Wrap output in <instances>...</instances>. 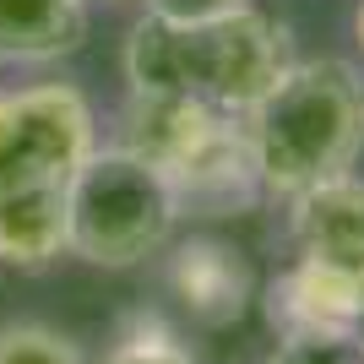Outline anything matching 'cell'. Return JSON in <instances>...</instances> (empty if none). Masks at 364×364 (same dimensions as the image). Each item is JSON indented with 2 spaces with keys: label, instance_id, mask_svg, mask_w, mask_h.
I'll return each mask as SVG.
<instances>
[{
  "label": "cell",
  "instance_id": "6da1fadb",
  "mask_svg": "<svg viewBox=\"0 0 364 364\" xmlns=\"http://www.w3.org/2000/svg\"><path fill=\"white\" fill-rule=\"evenodd\" d=\"M299 60L294 28L267 6H240L228 16H180L147 11L125 38L120 71L131 92H180L223 114H250Z\"/></svg>",
  "mask_w": 364,
  "mask_h": 364
},
{
  "label": "cell",
  "instance_id": "7a4b0ae2",
  "mask_svg": "<svg viewBox=\"0 0 364 364\" xmlns=\"http://www.w3.org/2000/svg\"><path fill=\"white\" fill-rule=\"evenodd\" d=\"M267 201H294L353 174L364 158V65L343 55L294 60V71L245 114Z\"/></svg>",
  "mask_w": 364,
  "mask_h": 364
},
{
  "label": "cell",
  "instance_id": "3957f363",
  "mask_svg": "<svg viewBox=\"0 0 364 364\" xmlns=\"http://www.w3.org/2000/svg\"><path fill=\"white\" fill-rule=\"evenodd\" d=\"M109 141L164 174L180 218H245L267 201L245 114H223L180 92H125Z\"/></svg>",
  "mask_w": 364,
  "mask_h": 364
},
{
  "label": "cell",
  "instance_id": "277c9868",
  "mask_svg": "<svg viewBox=\"0 0 364 364\" xmlns=\"http://www.w3.org/2000/svg\"><path fill=\"white\" fill-rule=\"evenodd\" d=\"M65 196H71V256L82 267L131 272L174 245L180 201L168 180L114 141L92 147V158L71 174Z\"/></svg>",
  "mask_w": 364,
  "mask_h": 364
},
{
  "label": "cell",
  "instance_id": "5b68a950",
  "mask_svg": "<svg viewBox=\"0 0 364 364\" xmlns=\"http://www.w3.org/2000/svg\"><path fill=\"white\" fill-rule=\"evenodd\" d=\"M98 141V114L76 82L0 87V191L71 185Z\"/></svg>",
  "mask_w": 364,
  "mask_h": 364
},
{
  "label": "cell",
  "instance_id": "8992f818",
  "mask_svg": "<svg viewBox=\"0 0 364 364\" xmlns=\"http://www.w3.org/2000/svg\"><path fill=\"white\" fill-rule=\"evenodd\" d=\"M364 316V261L294 250L267 283V321L277 337L294 332H353Z\"/></svg>",
  "mask_w": 364,
  "mask_h": 364
},
{
  "label": "cell",
  "instance_id": "52a82bcc",
  "mask_svg": "<svg viewBox=\"0 0 364 364\" xmlns=\"http://www.w3.org/2000/svg\"><path fill=\"white\" fill-rule=\"evenodd\" d=\"M164 289L196 326H228L256 294L250 261L218 234H191L164 250Z\"/></svg>",
  "mask_w": 364,
  "mask_h": 364
},
{
  "label": "cell",
  "instance_id": "ba28073f",
  "mask_svg": "<svg viewBox=\"0 0 364 364\" xmlns=\"http://www.w3.org/2000/svg\"><path fill=\"white\" fill-rule=\"evenodd\" d=\"M71 256V196L65 185H16L0 191V267L44 272Z\"/></svg>",
  "mask_w": 364,
  "mask_h": 364
},
{
  "label": "cell",
  "instance_id": "9c48e42d",
  "mask_svg": "<svg viewBox=\"0 0 364 364\" xmlns=\"http://www.w3.org/2000/svg\"><path fill=\"white\" fill-rule=\"evenodd\" d=\"M283 213H289L294 250L364 261V180L359 174H337V180L283 201Z\"/></svg>",
  "mask_w": 364,
  "mask_h": 364
},
{
  "label": "cell",
  "instance_id": "30bf717a",
  "mask_svg": "<svg viewBox=\"0 0 364 364\" xmlns=\"http://www.w3.org/2000/svg\"><path fill=\"white\" fill-rule=\"evenodd\" d=\"M87 38V0H0V65H55Z\"/></svg>",
  "mask_w": 364,
  "mask_h": 364
},
{
  "label": "cell",
  "instance_id": "8fae6325",
  "mask_svg": "<svg viewBox=\"0 0 364 364\" xmlns=\"http://www.w3.org/2000/svg\"><path fill=\"white\" fill-rule=\"evenodd\" d=\"M92 364H201V359L191 353V343H185L158 310H136V316L120 321L114 343Z\"/></svg>",
  "mask_w": 364,
  "mask_h": 364
},
{
  "label": "cell",
  "instance_id": "7c38bea8",
  "mask_svg": "<svg viewBox=\"0 0 364 364\" xmlns=\"http://www.w3.org/2000/svg\"><path fill=\"white\" fill-rule=\"evenodd\" d=\"M0 364H87L82 343L44 321H6L0 326Z\"/></svg>",
  "mask_w": 364,
  "mask_h": 364
},
{
  "label": "cell",
  "instance_id": "4fadbf2b",
  "mask_svg": "<svg viewBox=\"0 0 364 364\" xmlns=\"http://www.w3.org/2000/svg\"><path fill=\"white\" fill-rule=\"evenodd\" d=\"M261 364H364V343L353 332H294Z\"/></svg>",
  "mask_w": 364,
  "mask_h": 364
},
{
  "label": "cell",
  "instance_id": "5bb4252c",
  "mask_svg": "<svg viewBox=\"0 0 364 364\" xmlns=\"http://www.w3.org/2000/svg\"><path fill=\"white\" fill-rule=\"evenodd\" d=\"M240 6H256V0H147V11L158 16H180V22H201V16H228Z\"/></svg>",
  "mask_w": 364,
  "mask_h": 364
},
{
  "label": "cell",
  "instance_id": "9a60e30c",
  "mask_svg": "<svg viewBox=\"0 0 364 364\" xmlns=\"http://www.w3.org/2000/svg\"><path fill=\"white\" fill-rule=\"evenodd\" d=\"M353 44H359V55H364V0L353 6Z\"/></svg>",
  "mask_w": 364,
  "mask_h": 364
},
{
  "label": "cell",
  "instance_id": "2e32d148",
  "mask_svg": "<svg viewBox=\"0 0 364 364\" xmlns=\"http://www.w3.org/2000/svg\"><path fill=\"white\" fill-rule=\"evenodd\" d=\"M114 6H120V0H114Z\"/></svg>",
  "mask_w": 364,
  "mask_h": 364
}]
</instances>
